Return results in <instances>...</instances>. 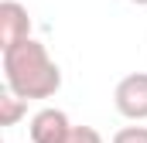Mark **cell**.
I'll list each match as a JSON object with an SVG mask.
<instances>
[{"mask_svg":"<svg viewBox=\"0 0 147 143\" xmlns=\"http://www.w3.org/2000/svg\"><path fill=\"white\" fill-rule=\"evenodd\" d=\"M65 143H103V136H99V130H92V126H72V133H69Z\"/></svg>","mask_w":147,"mask_h":143,"instance_id":"52a82bcc","label":"cell"},{"mask_svg":"<svg viewBox=\"0 0 147 143\" xmlns=\"http://www.w3.org/2000/svg\"><path fill=\"white\" fill-rule=\"evenodd\" d=\"M72 133V123L62 109L55 106H45L31 116V126H28V136L31 143H65Z\"/></svg>","mask_w":147,"mask_h":143,"instance_id":"3957f363","label":"cell"},{"mask_svg":"<svg viewBox=\"0 0 147 143\" xmlns=\"http://www.w3.org/2000/svg\"><path fill=\"white\" fill-rule=\"evenodd\" d=\"M24 37H31V14L24 3L17 0H3L0 3V51L21 44Z\"/></svg>","mask_w":147,"mask_h":143,"instance_id":"277c9868","label":"cell"},{"mask_svg":"<svg viewBox=\"0 0 147 143\" xmlns=\"http://www.w3.org/2000/svg\"><path fill=\"white\" fill-rule=\"evenodd\" d=\"M3 82L17 96H24L28 102L31 99H51L62 89V68L41 41L24 37L21 44L3 51Z\"/></svg>","mask_w":147,"mask_h":143,"instance_id":"6da1fadb","label":"cell"},{"mask_svg":"<svg viewBox=\"0 0 147 143\" xmlns=\"http://www.w3.org/2000/svg\"><path fill=\"white\" fill-rule=\"evenodd\" d=\"M110 143H147V126H123L113 133Z\"/></svg>","mask_w":147,"mask_h":143,"instance_id":"8992f818","label":"cell"},{"mask_svg":"<svg viewBox=\"0 0 147 143\" xmlns=\"http://www.w3.org/2000/svg\"><path fill=\"white\" fill-rule=\"evenodd\" d=\"M24 116H28V99L3 85V92H0V126L10 130V126H17Z\"/></svg>","mask_w":147,"mask_h":143,"instance_id":"5b68a950","label":"cell"},{"mask_svg":"<svg viewBox=\"0 0 147 143\" xmlns=\"http://www.w3.org/2000/svg\"><path fill=\"white\" fill-rule=\"evenodd\" d=\"M113 106L123 119L144 123L147 119V72H130L113 89Z\"/></svg>","mask_w":147,"mask_h":143,"instance_id":"7a4b0ae2","label":"cell"},{"mask_svg":"<svg viewBox=\"0 0 147 143\" xmlns=\"http://www.w3.org/2000/svg\"><path fill=\"white\" fill-rule=\"evenodd\" d=\"M130 3H137V7H147V0H130Z\"/></svg>","mask_w":147,"mask_h":143,"instance_id":"ba28073f","label":"cell"}]
</instances>
